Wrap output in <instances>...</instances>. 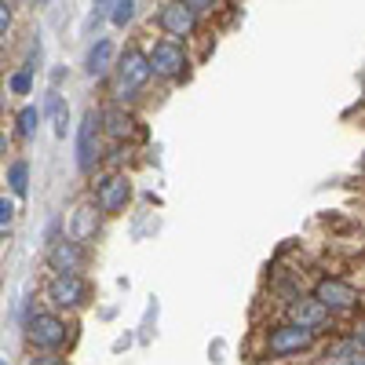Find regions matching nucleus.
Returning a JSON list of instances; mask_svg holds the SVG:
<instances>
[{
  "instance_id": "6ab92c4d",
  "label": "nucleus",
  "mask_w": 365,
  "mask_h": 365,
  "mask_svg": "<svg viewBox=\"0 0 365 365\" xmlns=\"http://www.w3.org/2000/svg\"><path fill=\"white\" fill-rule=\"evenodd\" d=\"M8 88L15 91V96H26L29 88H34V77H29V70H19V73H11V81H8Z\"/></svg>"
},
{
  "instance_id": "7ed1b4c3",
  "label": "nucleus",
  "mask_w": 365,
  "mask_h": 365,
  "mask_svg": "<svg viewBox=\"0 0 365 365\" xmlns=\"http://www.w3.org/2000/svg\"><path fill=\"white\" fill-rule=\"evenodd\" d=\"M201 8H208V4H165L158 15V26L172 37H187V34H194Z\"/></svg>"
},
{
  "instance_id": "20e7f679",
  "label": "nucleus",
  "mask_w": 365,
  "mask_h": 365,
  "mask_svg": "<svg viewBox=\"0 0 365 365\" xmlns=\"http://www.w3.org/2000/svg\"><path fill=\"white\" fill-rule=\"evenodd\" d=\"M150 70H154L158 77H179L182 70H187V51H182V44L175 41H158L154 51H150Z\"/></svg>"
},
{
  "instance_id": "4be33fe9",
  "label": "nucleus",
  "mask_w": 365,
  "mask_h": 365,
  "mask_svg": "<svg viewBox=\"0 0 365 365\" xmlns=\"http://www.w3.org/2000/svg\"><path fill=\"white\" fill-rule=\"evenodd\" d=\"M29 365H66V361H63V358H51V354H44V358H34Z\"/></svg>"
},
{
  "instance_id": "0eeeda50",
  "label": "nucleus",
  "mask_w": 365,
  "mask_h": 365,
  "mask_svg": "<svg viewBox=\"0 0 365 365\" xmlns=\"http://www.w3.org/2000/svg\"><path fill=\"white\" fill-rule=\"evenodd\" d=\"M314 299L322 303L325 311H351L358 303V292L347 285V282H336V278H322L314 285Z\"/></svg>"
},
{
  "instance_id": "b1692460",
  "label": "nucleus",
  "mask_w": 365,
  "mask_h": 365,
  "mask_svg": "<svg viewBox=\"0 0 365 365\" xmlns=\"http://www.w3.org/2000/svg\"><path fill=\"white\" fill-rule=\"evenodd\" d=\"M358 340L365 344V325H358Z\"/></svg>"
},
{
  "instance_id": "f3484780",
  "label": "nucleus",
  "mask_w": 365,
  "mask_h": 365,
  "mask_svg": "<svg viewBox=\"0 0 365 365\" xmlns=\"http://www.w3.org/2000/svg\"><path fill=\"white\" fill-rule=\"evenodd\" d=\"M37 120H41L37 106H22V113H19V135H22V139H29V135L37 132Z\"/></svg>"
},
{
  "instance_id": "5701e85b",
  "label": "nucleus",
  "mask_w": 365,
  "mask_h": 365,
  "mask_svg": "<svg viewBox=\"0 0 365 365\" xmlns=\"http://www.w3.org/2000/svg\"><path fill=\"white\" fill-rule=\"evenodd\" d=\"M4 154H8V139H4V135H0V158H4Z\"/></svg>"
},
{
  "instance_id": "412c9836",
  "label": "nucleus",
  "mask_w": 365,
  "mask_h": 365,
  "mask_svg": "<svg viewBox=\"0 0 365 365\" xmlns=\"http://www.w3.org/2000/svg\"><path fill=\"white\" fill-rule=\"evenodd\" d=\"M8 26H11V8H8V4H0V37L8 34Z\"/></svg>"
},
{
  "instance_id": "a211bd4d",
  "label": "nucleus",
  "mask_w": 365,
  "mask_h": 365,
  "mask_svg": "<svg viewBox=\"0 0 365 365\" xmlns=\"http://www.w3.org/2000/svg\"><path fill=\"white\" fill-rule=\"evenodd\" d=\"M132 15H135V4H132V0H117V4H110V19H113L117 26H125Z\"/></svg>"
},
{
  "instance_id": "6e6552de",
  "label": "nucleus",
  "mask_w": 365,
  "mask_h": 365,
  "mask_svg": "<svg viewBox=\"0 0 365 365\" xmlns=\"http://www.w3.org/2000/svg\"><path fill=\"white\" fill-rule=\"evenodd\" d=\"M88 296V285L81 282V274H55V282L48 285V299L55 307H77Z\"/></svg>"
},
{
  "instance_id": "f257e3e1",
  "label": "nucleus",
  "mask_w": 365,
  "mask_h": 365,
  "mask_svg": "<svg viewBox=\"0 0 365 365\" xmlns=\"http://www.w3.org/2000/svg\"><path fill=\"white\" fill-rule=\"evenodd\" d=\"M150 55H143L139 48H128L117 63V77H113V99H132L146 88L150 81Z\"/></svg>"
},
{
  "instance_id": "2eb2a0df",
  "label": "nucleus",
  "mask_w": 365,
  "mask_h": 365,
  "mask_svg": "<svg viewBox=\"0 0 365 365\" xmlns=\"http://www.w3.org/2000/svg\"><path fill=\"white\" fill-rule=\"evenodd\" d=\"M48 117H51V128H55V135H66L70 110H66V103H63V96H58V91H48Z\"/></svg>"
},
{
  "instance_id": "423d86ee",
  "label": "nucleus",
  "mask_w": 365,
  "mask_h": 365,
  "mask_svg": "<svg viewBox=\"0 0 365 365\" xmlns=\"http://www.w3.org/2000/svg\"><path fill=\"white\" fill-rule=\"evenodd\" d=\"M29 340H34L37 347H44V351L63 347V344H66V322L55 318V314H37V318H29Z\"/></svg>"
},
{
  "instance_id": "4468645a",
  "label": "nucleus",
  "mask_w": 365,
  "mask_h": 365,
  "mask_svg": "<svg viewBox=\"0 0 365 365\" xmlns=\"http://www.w3.org/2000/svg\"><path fill=\"white\" fill-rule=\"evenodd\" d=\"M103 125H106V132L113 135V139H128L132 132H135V120L128 117V113H120L117 106H110V110H103Z\"/></svg>"
},
{
  "instance_id": "393cba45",
  "label": "nucleus",
  "mask_w": 365,
  "mask_h": 365,
  "mask_svg": "<svg viewBox=\"0 0 365 365\" xmlns=\"http://www.w3.org/2000/svg\"><path fill=\"white\" fill-rule=\"evenodd\" d=\"M0 110H4V88H0Z\"/></svg>"
},
{
  "instance_id": "ddd939ff",
  "label": "nucleus",
  "mask_w": 365,
  "mask_h": 365,
  "mask_svg": "<svg viewBox=\"0 0 365 365\" xmlns=\"http://www.w3.org/2000/svg\"><path fill=\"white\" fill-rule=\"evenodd\" d=\"M113 66V44L110 41H96L88 51V73L91 77H103L106 70Z\"/></svg>"
},
{
  "instance_id": "dca6fc26",
  "label": "nucleus",
  "mask_w": 365,
  "mask_h": 365,
  "mask_svg": "<svg viewBox=\"0 0 365 365\" xmlns=\"http://www.w3.org/2000/svg\"><path fill=\"white\" fill-rule=\"evenodd\" d=\"M26 179H29V168H26V161H15V165L8 168V182H11V190H15L19 197L29 190V182H26Z\"/></svg>"
},
{
  "instance_id": "aec40b11",
  "label": "nucleus",
  "mask_w": 365,
  "mask_h": 365,
  "mask_svg": "<svg viewBox=\"0 0 365 365\" xmlns=\"http://www.w3.org/2000/svg\"><path fill=\"white\" fill-rule=\"evenodd\" d=\"M11 220H15V205L8 197H0V234L11 230Z\"/></svg>"
},
{
  "instance_id": "f8f14e48",
  "label": "nucleus",
  "mask_w": 365,
  "mask_h": 365,
  "mask_svg": "<svg viewBox=\"0 0 365 365\" xmlns=\"http://www.w3.org/2000/svg\"><path fill=\"white\" fill-rule=\"evenodd\" d=\"M96 208H99L96 201H88V205H81L73 212V241H77V245H81V241H91L99 234V212Z\"/></svg>"
},
{
  "instance_id": "1a4fd4ad",
  "label": "nucleus",
  "mask_w": 365,
  "mask_h": 365,
  "mask_svg": "<svg viewBox=\"0 0 365 365\" xmlns=\"http://www.w3.org/2000/svg\"><path fill=\"white\" fill-rule=\"evenodd\" d=\"M99 158V117L96 110H88L84 120H81V132H77V165L88 172Z\"/></svg>"
},
{
  "instance_id": "bb28decb",
  "label": "nucleus",
  "mask_w": 365,
  "mask_h": 365,
  "mask_svg": "<svg viewBox=\"0 0 365 365\" xmlns=\"http://www.w3.org/2000/svg\"><path fill=\"white\" fill-rule=\"evenodd\" d=\"M358 365H365V361H358Z\"/></svg>"
},
{
  "instance_id": "a878e982",
  "label": "nucleus",
  "mask_w": 365,
  "mask_h": 365,
  "mask_svg": "<svg viewBox=\"0 0 365 365\" xmlns=\"http://www.w3.org/2000/svg\"><path fill=\"white\" fill-rule=\"evenodd\" d=\"M0 365H4V358H0Z\"/></svg>"
},
{
  "instance_id": "9b49d317",
  "label": "nucleus",
  "mask_w": 365,
  "mask_h": 365,
  "mask_svg": "<svg viewBox=\"0 0 365 365\" xmlns=\"http://www.w3.org/2000/svg\"><path fill=\"white\" fill-rule=\"evenodd\" d=\"M48 263H51V270H58V274H77L81 270V263H84V249L77 245V241H55L51 245V252H48Z\"/></svg>"
},
{
  "instance_id": "39448f33",
  "label": "nucleus",
  "mask_w": 365,
  "mask_h": 365,
  "mask_svg": "<svg viewBox=\"0 0 365 365\" xmlns=\"http://www.w3.org/2000/svg\"><path fill=\"white\" fill-rule=\"evenodd\" d=\"M128 197H132V182L125 175H106L99 182V190H96V205H99V212H106V216L125 212Z\"/></svg>"
},
{
  "instance_id": "9d476101",
  "label": "nucleus",
  "mask_w": 365,
  "mask_h": 365,
  "mask_svg": "<svg viewBox=\"0 0 365 365\" xmlns=\"http://www.w3.org/2000/svg\"><path fill=\"white\" fill-rule=\"evenodd\" d=\"M289 318H292V325L311 329V332H318L322 325H329V311L322 307L314 296H311V299H296V303H289Z\"/></svg>"
},
{
  "instance_id": "f03ea898",
  "label": "nucleus",
  "mask_w": 365,
  "mask_h": 365,
  "mask_svg": "<svg viewBox=\"0 0 365 365\" xmlns=\"http://www.w3.org/2000/svg\"><path fill=\"white\" fill-rule=\"evenodd\" d=\"M314 344V332L311 329H299V325H278L267 336V351L274 354V358H285V354H299V351H307Z\"/></svg>"
}]
</instances>
